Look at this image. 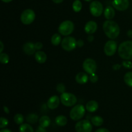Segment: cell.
<instances>
[{
  "mask_svg": "<svg viewBox=\"0 0 132 132\" xmlns=\"http://www.w3.org/2000/svg\"><path fill=\"white\" fill-rule=\"evenodd\" d=\"M92 125L91 121L88 120H81L76 123L75 129L77 132H92Z\"/></svg>",
  "mask_w": 132,
  "mask_h": 132,
  "instance_id": "7",
  "label": "cell"
},
{
  "mask_svg": "<svg viewBox=\"0 0 132 132\" xmlns=\"http://www.w3.org/2000/svg\"><path fill=\"white\" fill-rule=\"evenodd\" d=\"M124 81L127 85L132 87V72H128L124 76Z\"/></svg>",
  "mask_w": 132,
  "mask_h": 132,
  "instance_id": "27",
  "label": "cell"
},
{
  "mask_svg": "<svg viewBox=\"0 0 132 132\" xmlns=\"http://www.w3.org/2000/svg\"><path fill=\"white\" fill-rule=\"evenodd\" d=\"M53 2L55 3H57V4H59V3H62L63 1V0H52Z\"/></svg>",
  "mask_w": 132,
  "mask_h": 132,
  "instance_id": "43",
  "label": "cell"
},
{
  "mask_svg": "<svg viewBox=\"0 0 132 132\" xmlns=\"http://www.w3.org/2000/svg\"><path fill=\"white\" fill-rule=\"evenodd\" d=\"M60 100L61 103L67 107H72L74 106L77 102V97L73 94L68 92L62 93L60 96Z\"/></svg>",
  "mask_w": 132,
  "mask_h": 132,
  "instance_id": "5",
  "label": "cell"
},
{
  "mask_svg": "<svg viewBox=\"0 0 132 132\" xmlns=\"http://www.w3.org/2000/svg\"><path fill=\"white\" fill-rule=\"evenodd\" d=\"M36 132H47V131H46V129H45V128L39 126H38V128H37Z\"/></svg>",
  "mask_w": 132,
  "mask_h": 132,
  "instance_id": "35",
  "label": "cell"
},
{
  "mask_svg": "<svg viewBox=\"0 0 132 132\" xmlns=\"http://www.w3.org/2000/svg\"><path fill=\"white\" fill-rule=\"evenodd\" d=\"M19 132H34V129L30 124L23 123L19 128Z\"/></svg>",
  "mask_w": 132,
  "mask_h": 132,
  "instance_id": "23",
  "label": "cell"
},
{
  "mask_svg": "<svg viewBox=\"0 0 132 132\" xmlns=\"http://www.w3.org/2000/svg\"><path fill=\"white\" fill-rule=\"evenodd\" d=\"M127 35L128 37L131 38H132V30H129L127 32Z\"/></svg>",
  "mask_w": 132,
  "mask_h": 132,
  "instance_id": "42",
  "label": "cell"
},
{
  "mask_svg": "<svg viewBox=\"0 0 132 132\" xmlns=\"http://www.w3.org/2000/svg\"><path fill=\"white\" fill-rule=\"evenodd\" d=\"M112 5L116 10L119 11H124L129 7L130 2L129 0H113Z\"/></svg>",
  "mask_w": 132,
  "mask_h": 132,
  "instance_id": "12",
  "label": "cell"
},
{
  "mask_svg": "<svg viewBox=\"0 0 132 132\" xmlns=\"http://www.w3.org/2000/svg\"><path fill=\"white\" fill-rule=\"evenodd\" d=\"M60 98L57 95L52 96L47 101V106L50 109H55L59 106L60 103Z\"/></svg>",
  "mask_w": 132,
  "mask_h": 132,
  "instance_id": "13",
  "label": "cell"
},
{
  "mask_svg": "<svg viewBox=\"0 0 132 132\" xmlns=\"http://www.w3.org/2000/svg\"><path fill=\"white\" fill-rule=\"evenodd\" d=\"M121 65H119V64H118V63H117V64L113 65V67H112V68H113V69L115 70V71H117V70L120 69H121Z\"/></svg>",
  "mask_w": 132,
  "mask_h": 132,
  "instance_id": "38",
  "label": "cell"
},
{
  "mask_svg": "<svg viewBox=\"0 0 132 132\" xmlns=\"http://www.w3.org/2000/svg\"><path fill=\"white\" fill-rule=\"evenodd\" d=\"M122 66L126 69H132V62L128 60L123 61L122 62Z\"/></svg>",
  "mask_w": 132,
  "mask_h": 132,
  "instance_id": "32",
  "label": "cell"
},
{
  "mask_svg": "<svg viewBox=\"0 0 132 132\" xmlns=\"http://www.w3.org/2000/svg\"><path fill=\"white\" fill-rule=\"evenodd\" d=\"M84 45V41L82 40H78L77 41V46L79 47H82Z\"/></svg>",
  "mask_w": 132,
  "mask_h": 132,
  "instance_id": "37",
  "label": "cell"
},
{
  "mask_svg": "<svg viewBox=\"0 0 132 132\" xmlns=\"http://www.w3.org/2000/svg\"><path fill=\"white\" fill-rule=\"evenodd\" d=\"M117 50V44L114 40H109L105 43L104 47V51L106 55L112 56Z\"/></svg>",
  "mask_w": 132,
  "mask_h": 132,
  "instance_id": "11",
  "label": "cell"
},
{
  "mask_svg": "<svg viewBox=\"0 0 132 132\" xmlns=\"http://www.w3.org/2000/svg\"><path fill=\"white\" fill-rule=\"evenodd\" d=\"M9 124V121L5 117H1L0 118V128L3 129L6 126H7Z\"/></svg>",
  "mask_w": 132,
  "mask_h": 132,
  "instance_id": "30",
  "label": "cell"
},
{
  "mask_svg": "<svg viewBox=\"0 0 132 132\" xmlns=\"http://www.w3.org/2000/svg\"><path fill=\"white\" fill-rule=\"evenodd\" d=\"M3 109H4V111H5V113H6V114H9V107H6V106H4L3 107Z\"/></svg>",
  "mask_w": 132,
  "mask_h": 132,
  "instance_id": "40",
  "label": "cell"
},
{
  "mask_svg": "<svg viewBox=\"0 0 132 132\" xmlns=\"http://www.w3.org/2000/svg\"><path fill=\"white\" fill-rule=\"evenodd\" d=\"M55 122L59 126H64L68 122V119L64 115H59L55 118Z\"/></svg>",
  "mask_w": 132,
  "mask_h": 132,
  "instance_id": "21",
  "label": "cell"
},
{
  "mask_svg": "<svg viewBox=\"0 0 132 132\" xmlns=\"http://www.w3.org/2000/svg\"><path fill=\"white\" fill-rule=\"evenodd\" d=\"M97 63L92 58H87L82 63V68L86 71V73L89 75L95 73L97 70Z\"/></svg>",
  "mask_w": 132,
  "mask_h": 132,
  "instance_id": "9",
  "label": "cell"
},
{
  "mask_svg": "<svg viewBox=\"0 0 132 132\" xmlns=\"http://www.w3.org/2000/svg\"><path fill=\"white\" fill-rule=\"evenodd\" d=\"M39 126L46 128L50 125L51 120H50V118L48 116L44 115V116H42L39 119Z\"/></svg>",
  "mask_w": 132,
  "mask_h": 132,
  "instance_id": "20",
  "label": "cell"
},
{
  "mask_svg": "<svg viewBox=\"0 0 132 132\" xmlns=\"http://www.w3.org/2000/svg\"><path fill=\"white\" fill-rule=\"evenodd\" d=\"M86 109L90 113H94L99 108V104L95 100H90L86 104Z\"/></svg>",
  "mask_w": 132,
  "mask_h": 132,
  "instance_id": "17",
  "label": "cell"
},
{
  "mask_svg": "<svg viewBox=\"0 0 132 132\" xmlns=\"http://www.w3.org/2000/svg\"><path fill=\"white\" fill-rule=\"evenodd\" d=\"M27 122L29 124H34L38 120V116L35 113H30L26 117Z\"/></svg>",
  "mask_w": 132,
  "mask_h": 132,
  "instance_id": "25",
  "label": "cell"
},
{
  "mask_svg": "<svg viewBox=\"0 0 132 132\" xmlns=\"http://www.w3.org/2000/svg\"><path fill=\"white\" fill-rule=\"evenodd\" d=\"M90 11L92 16L99 17L101 16L103 12V5L100 1H92L90 5Z\"/></svg>",
  "mask_w": 132,
  "mask_h": 132,
  "instance_id": "10",
  "label": "cell"
},
{
  "mask_svg": "<svg viewBox=\"0 0 132 132\" xmlns=\"http://www.w3.org/2000/svg\"><path fill=\"white\" fill-rule=\"evenodd\" d=\"M119 55L126 60L132 59V41H125L121 43L118 49Z\"/></svg>",
  "mask_w": 132,
  "mask_h": 132,
  "instance_id": "2",
  "label": "cell"
},
{
  "mask_svg": "<svg viewBox=\"0 0 132 132\" xmlns=\"http://www.w3.org/2000/svg\"><path fill=\"white\" fill-rule=\"evenodd\" d=\"M91 122L95 126H101L104 122V119L101 116H94L91 118Z\"/></svg>",
  "mask_w": 132,
  "mask_h": 132,
  "instance_id": "22",
  "label": "cell"
},
{
  "mask_svg": "<svg viewBox=\"0 0 132 132\" xmlns=\"http://www.w3.org/2000/svg\"><path fill=\"white\" fill-rule=\"evenodd\" d=\"M0 132H12V131L9 129H2L0 131Z\"/></svg>",
  "mask_w": 132,
  "mask_h": 132,
  "instance_id": "44",
  "label": "cell"
},
{
  "mask_svg": "<svg viewBox=\"0 0 132 132\" xmlns=\"http://www.w3.org/2000/svg\"><path fill=\"white\" fill-rule=\"evenodd\" d=\"M62 39L61 36L59 34L55 33L52 36L51 38V43L54 46H57L59 44L61 43Z\"/></svg>",
  "mask_w": 132,
  "mask_h": 132,
  "instance_id": "24",
  "label": "cell"
},
{
  "mask_svg": "<svg viewBox=\"0 0 132 132\" xmlns=\"http://www.w3.org/2000/svg\"><path fill=\"white\" fill-rule=\"evenodd\" d=\"M1 1L4 3H9L10 2V1H12V0H1Z\"/></svg>",
  "mask_w": 132,
  "mask_h": 132,
  "instance_id": "45",
  "label": "cell"
},
{
  "mask_svg": "<svg viewBox=\"0 0 132 132\" xmlns=\"http://www.w3.org/2000/svg\"><path fill=\"white\" fill-rule=\"evenodd\" d=\"M35 59L36 62L39 63H44L47 60V56L46 53L41 50H37L35 53Z\"/></svg>",
  "mask_w": 132,
  "mask_h": 132,
  "instance_id": "18",
  "label": "cell"
},
{
  "mask_svg": "<svg viewBox=\"0 0 132 132\" xmlns=\"http://www.w3.org/2000/svg\"><path fill=\"white\" fill-rule=\"evenodd\" d=\"M103 28L107 37L110 39L116 38L120 34L119 26L114 21L106 20L103 23Z\"/></svg>",
  "mask_w": 132,
  "mask_h": 132,
  "instance_id": "1",
  "label": "cell"
},
{
  "mask_svg": "<svg viewBox=\"0 0 132 132\" xmlns=\"http://www.w3.org/2000/svg\"><path fill=\"white\" fill-rule=\"evenodd\" d=\"M85 1H87V2H90V1H92V0H85Z\"/></svg>",
  "mask_w": 132,
  "mask_h": 132,
  "instance_id": "46",
  "label": "cell"
},
{
  "mask_svg": "<svg viewBox=\"0 0 132 132\" xmlns=\"http://www.w3.org/2000/svg\"><path fill=\"white\" fill-rule=\"evenodd\" d=\"M9 59H10L9 56L6 53H1L0 54V62L3 64H6V63H9Z\"/></svg>",
  "mask_w": 132,
  "mask_h": 132,
  "instance_id": "29",
  "label": "cell"
},
{
  "mask_svg": "<svg viewBox=\"0 0 132 132\" xmlns=\"http://www.w3.org/2000/svg\"><path fill=\"white\" fill-rule=\"evenodd\" d=\"M95 132H110V131L108 130V129H106V128H99L98 129H97Z\"/></svg>",
  "mask_w": 132,
  "mask_h": 132,
  "instance_id": "36",
  "label": "cell"
},
{
  "mask_svg": "<svg viewBox=\"0 0 132 132\" xmlns=\"http://www.w3.org/2000/svg\"><path fill=\"white\" fill-rule=\"evenodd\" d=\"M14 120L17 124L21 125V124H23V122H24V116L21 114L17 113L14 115Z\"/></svg>",
  "mask_w": 132,
  "mask_h": 132,
  "instance_id": "28",
  "label": "cell"
},
{
  "mask_svg": "<svg viewBox=\"0 0 132 132\" xmlns=\"http://www.w3.org/2000/svg\"><path fill=\"white\" fill-rule=\"evenodd\" d=\"M74 30V24L70 20H66L62 22L59 26L58 31L63 36H68L71 34Z\"/></svg>",
  "mask_w": 132,
  "mask_h": 132,
  "instance_id": "4",
  "label": "cell"
},
{
  "mask_svg": "<svg viewBox=\"0 0 132 132\" xmlns=\"http://www.w3.org/2000/svg\"><path fill=\"white\" fill-rule=\"evenodd\" d=\"M61 45L66 51H72L77 47V40L72 36H67L62 40Z\"/></svg>",
  "mask_w": 132,
  "mask_h": 132,
  "instance_id": "6",
  "label": "cell"
},
{
  "mask_svg": "<svg viewBox=\"0 0 132 132\" xmlns=\"http://www.w3.org/2000/svg\"><path fill=\"white\" fill-rule=\"evenodd\" d=\"M104 16L105 18L108 20H111L115 16V10L111 6H108L104 9Z\"/></svg>",
  "mask_w": 132,
  "mask_h": 132,
  "instance_id": "19",
  "label": "cell"
},
{
  "mask_svg": "<svg viewBox=\"0 0 132 132\" xmlns=\"http://www.w3.org/2000/svg\"><path fill=\"white\" fill-rule=\"evenodd\" d=\"M35 46H36V50H40L43 48V43L41 42H36L35 43Z\"/></svg>",
  "mask_w": 132,
  "mask_h": 132,
  "instance_id": "34",
  "label": "cell"
},
{
  "mask_svg": "<svg viewBox=\"0 0 132 132\" xmlns=\"http://www.w3.org/2000/svg\"><path fill=\"white\" fill-rule=\"evenodd\" d=\"M89 77L86 73L84 72H79L76 76V81L79 84H85L88 80Z\"/></svg>",
  "mask_w": 132,
  "mask_h": 132,
  "instance_id": "16",
  "label": "cell"
},
{
  "mask_svg": "<svg viewBox=\"0 0 132 132\" xmlns=\"http://www.w3.org/2000/svg\"><path fill=\"white\" fill-rule=\"evenodd\" d=\"M97 29V24L94 21H90L87 22L85 26V31L88 34H92L95 33Z\"/></svg>",
  "mask_w": 132,
  "mask_h": 132,
  "instance_id": "14",
  "label": "cell"
},
{
  "mask_svg": "<svg viewBox=\"0 0 132 132\" xmlns=\"http://www.w3.org/2000/svg\"><path fill=\"white\" fill-rule=\"evenodd\" d=\"M86 111V107L82 104H77L72 107L70 112V116L71 119L77 121L79 120L84 116Z\"/></svg>",
  "mask_w": 132,
  "mask_h": 132,
  "instance_id": "3",
  "label": "cell"
},
{
  "mask_svg": "<svg viewBox=\"0 0 132 132\" xmlns=\"http://www.w3.org/2000/svg\"><path fill=\"white\" fill-rule=\"evenodd\" d=\"M56 90L57 91L58 93H61V94L64 93L66 91V87L64 85V84H62V83L57 84V85L56 86Z\"/></svg>",
  "mask_w": 132,
  "mask_h": 132,
  "instance_id": "31",
  "label": "cell"
},
{
  "mask_svg": "<svg viewBox=\"0 0 132 132\" xmlns=\"http://www.w3.org/2000/svg\"><path fill=\"white\" fill-rule=\"evenodd\" d=\"M82 7V3L80 0H75L73 1V4H72V8H73V10H74V12H79L81 10Z\"/></svg>",
  "mask_w": 132,
  "mask_h": 132,
  "instance_id": "26",
  "label": "cell"
},
{
  "mask_svg": "<svg viewBox=\"0 0 132 132\" xmlns=\"http://www.w3.org/2000/svg\"><path fill=\"white\" fill-rule=\"evenodd\" d=\"M36 18V14L32 9H26L21 15V21L24 25H30Z\"/></svg>",
  "mask_w": 132,
  "mask_h": 132,
  "instance_id": "8",
  "label": "cell"
},
{
  "mask_svg": "<svg viewBox=\"0 0 132 132\" xmlns=\"http://www.w3.org/2000/svg\"><path fill=\"white\" fill-rule=\"evenodd\" d=\"M98 76L95 73L92 74V75H90V76H89V80H90V82H92V83H95L98 81Z\"/></svg>",
  "mask_w": 132,
  "mask_h": 132,
  "instance_id": "33",
  "label": "cell"
},
{
  "mask_svg": "<svg viewBox=\"0 0 132 132\" xmlns=\"http://www.w3.org/2000/svg\"><path fill=\"white\" fill-rule=\"evenodd\" d=\"M87 39H88V41H90V42H92V41H94V36H93V35H92V34H89V36H88Z\"/></svg>",
  "mask_w": 132,
  "mask_h": 132,
  "instance_id": "39",
  "label": "cell"
},
{
  "mask_svg": "<svg viewBox=\"0 0 132 132\" xmlns=\"http://www.w3.org/2000/svg\"><path fill=\"white\" fill-rule=\"evenodd\" d=\"M0 46H1V49H0V53H2L3 50V48H4V45H3V43L2 41H0Z\"/></svg>",
  "mask_w": 132,
  "mask_h": 132,
  "instance_id": "41",
  "label": "cell"
},
{
  "mask_svg": "<svg viewBox=\"0 0 132 132\" xmlns=\"http://www.w3.org/2000/svg\"><path fill=\"white\" fill-rule=\"evenodd\" d=\"M23 52L28 55H32L34 54L36 50L35 43L32 42L25 43L23 46Z\"/></svg>",
  "mask_w": 132,
  "mask_h": 132,
  "instance_id": "15",
  "label": "cell"
}]
</instances>
